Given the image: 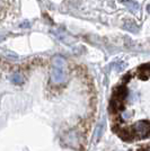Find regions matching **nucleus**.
I'll list each match as a JSON object with an SVG mask.
<instances>
[{
  "label": "nucleus",
  "mask_w": 150,
  "mask_h": 151,
  "mask_svg": "<svg viewBox=\"0 0 150 151\" xmlns=\"http://www.w3.org/2000/svg\"><path fill=\"white\" fill-rule=\"evenodd\" d=\"M51 79L53 83L61 85L67 80V70H66V60L64 58L56 54L52 59V72Z\"/></svg>",
  "instance_id": "nucleus-1"
},
{
  "label": "nucleus",
  "mask_w": 150,
  "mask_h": 151,
  "mask_svg": "<svg viewBox=\"0 0 150 151\" xmlns=\"http://www.w3.org/2000/svg\"><path fill=\"white\" fill-rule=\"evenodd\" d=\"M126 7L130 9V10H133V12H137L138 9H139V5H138V2H136L134 0H125L124 1Z\"/></svg>",
  "instance_id": "nucleus-2"
},
{
  "label": "nucleus",
  "mask_w": 150,
  "mask_h": 151,
  "mask_svg": "<svg viewBox=\"0 0 150 151\" xmlns=\"http://www.w3.org/2000/svg\"><path fill=\"white\" fill-rule=\"evenodd\" d=\"M10 80L13 83H16V85H19V83H22V82L24 81V77L20 75V73H14L12 76V78H10Z\"/></svg>",
  "instance_id": "nucleus-3"
},
{
  "label": "nucleus",
  "mask_w": 150,
  "mask_h": 151,
  "mask_svg": "<svg viewBox=\"0 0 150 151\" xmlns=\"http://www.w3.org/2000/svg\"><path fill=\"white\" fill-rule=\"evenodd\" d=\"M103 132H104V124H103V123H100L98 126H96V131H95V138L98 140V139L102 137Z\"/></svg>",
  "instance_id": "nucleus-4"
},
{
  "label": "nucleus",
  "mask_w": 150,
  "mask_h": 151,
  "mask_svg": "<svg viewBox=\"0 0 150 151\" xmlns=\"http://www.w3.org/2000/svg\"><path fill=\"white\" fill-rule=\"evenodd\" d=\"M125 29H128V31H130V32H133V33H137L138 32V27L137 25H134V24H132V23H125Z\"/></svg>",
  "instance_id": "nucleus-5"
},
{
  "label": "nucleus",
  "mask_w": 150,
  "mask_h": 151,
  "mask_svg": "<svg viewBox=\"0 0 150 151\" xmlns=\"http://www.w3.org/2000/svg\"><path fill=\"white\" fill-rule=\"evenodd\" d=\"M115 65H116V67H118V70H122V69H124V67H125L124 62H119V63H115Z\"/></svg>",
  "instance_id": "nucleus-6"
},
{
  "label": "nucleus",
  "mask_w": 150,
  "mask_h": 151,
  "mask_svg": "<svg viewBox=\"0 0 150 151\" xmlns=\"http://www.w3.org/2000/svg\"><path fill=\"white\" fill-rule=\"evenodd\" d=\"M20 27H25V28H28V27H30V23H28V22H25V23H23V24L20 25Z\"/></svg>",
  "instance_id": "nucleus-7"
},
{
  "label": "nucleus",
  "mask_w": 150,
  "mask_h": 151,
  "mask_svg": "<svg viewBox=\"0 0 150 151\" xmlns=\"http://www.w3.org/2000/svg\"><path fill=\"white\" fill-rule=\"evenodd\" d=\"M148 13L150 14V5H149V6H148Z\"/></svg>",
  "instance_id": "nucleus-8"
},
{
  "label": "nucleus",
  "mask_w": 150,
  "mask_h": 151,
  "mask_svg": "<svg viewBox=\"0 0 150 151\" xmlns=\"http://www.w3.org/2000/svg\"><path fill=\"white\" fill-rule=\"evenodd\" d=\"M0 41H2V36H0Z\"/></svg>",
  "instance_id": "nucleus-9"
}]
</instances>
